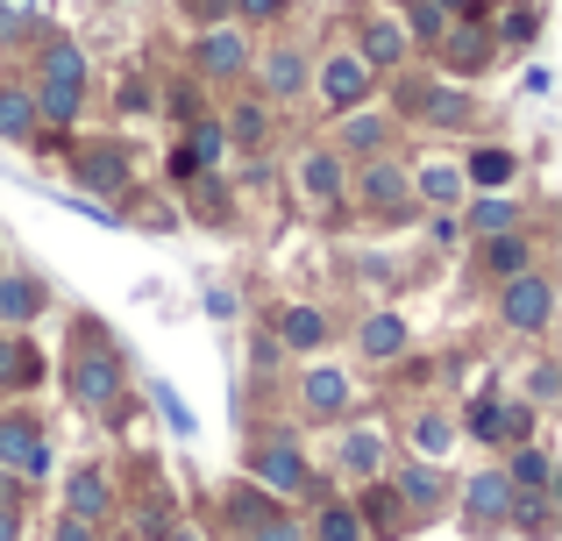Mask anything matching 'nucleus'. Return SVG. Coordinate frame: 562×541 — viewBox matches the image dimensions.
<instances>
[{"mask_svg":"<svg viewBox=\"0 0 562 541\" xmlns=\"http://www.w3.org/2000/svg\"><path fill=\"white\" fill-rule=\"evenodd\" d=\"M470 228H484V236L513 228V200H477V207H470Z\"/></svg>","mask_w":562,"mask_h":541,"instance_id":"obj_34","label":"nucleus"},{"mask_svg":"<svg viewBox=\"0 0 562 541\" xmlns=\"http://www.w3.org/2000/svg\"><path fill=\"white\" fill-rule=\"evenodd\" d=\"M470 428H477L484 442H506V406H498V399H484L477 414H470Z\"/></svg>","mask_w":562,"mask_h":541,"instance_id":"obj_36","label":"nucleus"},{"mask_svg":"<svg viewBox=\"0 0 562 541\" xmlns=\"http://www.w3.org/2000/svg\"><path fill=\"white\" fill-rule=\"evenodd\" d=\"M398 492H406V499H413V506H435V499H441V477H435V471H427V463H413V471H406V477H398Z\"/></svg>","mask_w":562,"mask_h":541,"instance_id":"obj_30","label":"nucleus"},{"mask_svg":"<svg viewBox=\"0 0 562 541\" xmlns=\"http://www.w3.org/2000/svg\"><path fill=\"white\" fill-rule=\"evenodd\" d=\"M86 185H108V193H122L128 185V165H122V150H86Z\"/></svg>","mask_w":562,"mask_h":541,"instance_id":"obj_24","label":"nucleus"},{"mask_svg":"<svg viewBox=\"0 0 562 541\" xmlns=\"http://www.w3.org/2000/svg\"><path fill=\"white\" fill-rule=\"evenodd\" d=\"M342 399H349V377L328 371V363H314V371H306V406H314V414H342Z\"/></svg>","mask_w":562,"mask_h":541,"instance_id":"obj_16","label":"nucleus"},{"mask_svg":"<svg viewBox=\"0 0 562 541\" xmlns=\"http://www.w3.org/2000/svg\"><path fill=\"white\" fill-rule=\"evenodd\" d=\"M71 399L93 406V414L122 399V363H114V349H79V363H71Z\"/></svg>","mask_w":562,"mask_h":541,"instance_id":"obj_2","label":"nucleus"},{"mask_svg":"<svg viewBox=\"0 0 562 541\" xmlns=\"http://www.w3.org/2000/svg\"><path fill=\"white\" fill-rule=\"evenodd\" d=\"M413 442H420L427 457H441V449L456 442V420H441V414H420V428H413Z\"/></svg>","mask_w":562,"mask_h":541,"instance_id":"obj_31","label":"nucleus"},{"mask_svg":"<svg viewBox=\"0 0 562 541\" xmlns=\"http://www.w3.org/2000/svg\"><path fill=\"white\" fill-rule=\"evenodd\" d=\"M36 449H43V428L29 414H8V420H0V463H29Z\"/></svg>","mask_w":562,"mask_h":541,"instance_id":"obj_15","label":"nucleus"},{"mask_svg":"<svg viewBox=\"0 0 562 541\" xmlns=\"http://www.w3.org/2000/svg\"><path fill=\"white\" fill-rule=\"evenodd\" d=\"M435 8H441V14H470V8H477V0H435Z\"/></svg>","mask_w":562,"mask_h":541,"instance_id":"obj_41","label":"nucleus"},{"mask_svg":"<svg viewBox=\"0 0 562 541\" xmlns=\"http://www.w3.org/2000/svg\"><path fill=\"white\" fill-rule=\"evenodd\" d=\"M36 314H43L36 278H0V320H36Z\"/></svg>","mask_w":562,"mask_h":541,"instance_id":"obj_17","label":"nucleus"},{"mask_svg":"<svg viewBox=\"0 0 562 541\" xmlns=\"http://www.w3.org/2000/svg\"><path fill=\"white\" fill-rule=\"evenodd\" d=\"M300 86H306V57L292 50V43H278V50L263 57V93L285 100V93H300Z\"/></svg>","mask_w":562,"mask_h":541,"instance_id":"obj_12","label":"nucleus"},{"mask_svg":"<svg viewBox=\"0 0 562 541\" xmlns=\"http://www.w3.org/2000/svg\"><path fill=\"white\" fill-rule=\"evenodd\" d=\"M342 143H349V150H363V157H378V143H384V122H378V114H357V122L342 128Z\"/></svg>","mask_w":562,"mask_h":541,"instance_id":"obj_32","label":"nucleus"},{"mask_svg":"<svg viewBox=\"0 0 562 541\" xmlns=\"http://www.w3.org/2000/svg\"><path fill=\"white\" fill-rule=\"evenodd\" d=\"M257 541H300V528H285V520H263Z\"/></svg>","mask_w":562,"mask_h":541,"instance_id":"obj_39","label":"nucleus"},{"mask_svg":"<svg viewBox=\"0 0 562 541\" xmlns=\"http://www.w3.org/2000/svg\"><path fill=\"white\" fill-rule=\"evenodd\" d=\"M243 65H249V50H243V36H235V29H206V36H200V71L235 79Z\"/></svg>","mask_w":562,"mask_h":541,"instance_id":"obj_8","label":"nucleus"},{"mask_svg":"<svg viewBox=\"0 0 562 541\" xmlns=\"http://www.w3.org/2000/svg\"><path fill=\"white\" fill-rule=\"evenodd\" d=\"M228 136L243 143V150H257V143L271 136V114H263V100H243V108L228 114Z\"/></svg>","mask_w":562,"mask_h":541,"instance_id":"obj_23","label":"nucleus"},{"mask_svg":"<svg viewBox=\"0 0 562 541\" xmlns=\"http://www.w3.org/2000/svg\"><path fill=\"white\" fill-rule=\"evenodd\" d=\"M257 485H263V492H300V485H306L300 449H292V442H271V449L257 457Z\"/></svg>","mask_w":562,"mask_h":541,"instance_id":"obj_6","label":"nucleus"},{"mask_svg":"<svg viewBox=\"0 0 562 541\" xmlns=\"http://www.w3.org/2000/svg\"><path fill=\"white\" fill-rule=\"evenodd\" d=\"M463 179H477V185H506V179H513V157H506V150H477Z\"/></svg>","mask_w":562,"mask_h":541,"instance_id":"obj_28","label":"nucleus"},{"mask_svg":"<svg viewBox=\"0 0 562 541\" xmlns=\"http://www.w3.org/2000/svg\"><path fill=\"white\" fill-rule=\"evenodd\" d=\"M549 314H555V285L535 271H513L506 278V320L520 335H535V328H549Z\"/></svg>","mask_w":562,"mask_h":541,"instance_id":"obj_3","label":"nucleus"},{"mask_svg":"<svg viewBox=\"0 0 562 541\" xmlns=\"http://www.w3.org/2000/svg\"><path fill=\"white\" fill-rule=\"evenodd\" d=\"M79 93H86V57H79V43H65V36H50V50H43V100H36V114H50L57 128L79 114Z\"/></svg>","mask_w":562,"mask_h":541,"instance_id":"obj_1","label":"nucleus"},{"mask_svg":"<svg viewBox=\"0 0 562 541\" xmlns=\"http://www.w3.org/2000/svg\"><path fill=\"white\" fill-rule=\"evenodd\" d=\"M0 541H22V520H14V506H0Z\"/></svg>","mask_w":562,"mask_h":541,"instance_id":"obj_40","label":"nucleus"},{"mask_svg":"<svg viewBox=\"0 0 562 541\" xmlns=\"http://www.w3.org/2000/svg\"><path fill=\"white\" fill-rule=\"evenodd\" d=\"M406 29H398V14H371V22H363V65H398V57H406Z\"/></svg>","mask_w":562,"mask_h":541,"instance_id":"obj_5","label":"nucleus"},{"mask_svg":"<svg viewBox=\"0 0 562 541\" xmlns=\"http://www.w3.org/2000/svg\"><path fill=\"white\" fill-rule=\"evenodd\" d=\"M300 185H306V200L328 207V200L342 193V157H335V150H306L300 157Z\"/></svg>","mask_w":562,"mask_h":541,"instance_id":"obj_10","label":"nucleus"},{"mask_svg":"<svg viewBox=\"0 0 562 541\" xmlns=\"http://www.w3.org/2000/svg\"><path fill=\"white\" fill-rule=\"evenodd\" d=\"M527 257H535V243H527V236H506V228H498L492 250H484V264H492L498 278H513V271H527Z\"/></svg>","mask_w":562,"mask_h":541,"instance_id":"obj_21","label":"nucleus"},{"mask_svg":"<svg viewBox=\"0 0 562 541\" xmlns=\"http://www.w3.org/2000/svg\"><path fill=\"white\" fill-rule=\"evenodd\" d=\"M278 8H285V0H235V14H243V22H271Z\"/></svg>","mask_w":562,"mask_h":541,"instance_id":"obj_37","label":"nucleus"},{"mask_svg":"<svg viewBox=\"0 0 562 541\" xmlns=\"http://www.w3.org/2000/svg\"><path fill=\"white\" fill-rule=\"evenodd\" d=\"M278 342L285 349H321L328 342V314H321V306H292V314L278 320Z\"/></svg>","mask_w":562,"mask_h":541,"instance_id":"obj_13","label":"nucleus"},{"mask_svg":"<svg viewBox=\"0 0 562 541\" xmlns=\"http://www.w3.org/2000/svg\"><path fill=\"white\" fill-rule=\"evenodd\" d=\"M398 22H406V36H427V43H435V36H441V29H449V14H441V8H435V0H413V8H406V14H398Z\"/></svg>","mask_w":562,"mask_h":541,"instance_id":"obj_27","label":"nucleus"},{"mask_svg":"<svg viewBox=\"0 0 562 541\" xmlns=\"http://www.w3.org/2000/svg\"><path fill=\"white\" fill-rule=\"evenodd\" d=\"M335 463H342L349 477H378V463H384V442H378V435H349V442L335 449Z\"/></svg>","mask_w":562,"mask_h":541,"instance_id":"obj_18","label":"nucleus"},{"mask_svg":"<svg viewBox=\"0 0 562 541\" xmlns=\"http://www.w3.org/2000/svg\"><path fill=\"white\" fill-rule=\"evenodd\" d=\"M221 150H228V136H221V122H200V128H192V165H221Z\"/></svg>","mask_w":562,"mask_h":541,"instance_id":"obj_29","label":"nucleus"},{"mask_svg":"<svg viewBox=\"0 0 562 541\" xmlns=\"http://www.w3.org/2000/svg\"><path fill=\"white\" fill-rule=\"evenodd\" d=\"M363 93H371V65H363V50H335L328 65H321V100H328V108H357Z\"/></svg>","mask_w":562,"mask_h":541,"instance_id":"obj_4","label":"nucleus"},{"mask_svg":"<svg viewBox=\"0 0 562 541\" xmlns=\"http://www.w3.org/2000/svg\"><path fill=\"white\" fill-rule=\"evenodd\" d=\"M463 171H456V165H427L420 171V200H435V207H456V200H463Z\"/></svg>","mask_w":562,"mask_h":541,"instance_id":"obj_20","label":"nucleus"},{"mask_svg":"<svg viewBox=\"0 0 562 541\" xmlns=\"http://www.w3.org/2000/svg\"><path fill=\"white\" fill-rule=\"evenodd\" d=\"M398 342H406V328H398V314H371L363 320V357H398Z\"/></svg>","mask_w":562,"mask_h":541,"instance_id":"obj_22","label":"nucleus"},{"mask_svg":"<svg viewBox=\"0 0 562 541\" xmlns=\"http://www.w3.org/2000/svg\"><path fill=\"white\" fill-rule=\"evenodd\" d=\"M506 477L513 485H549V457H541V449H520V457L506 463Z\"/></svg>","mask_w":562,"mask_h":541,"instance_id":"obj_33","label":"nucleus"},{"mask_svg":"<svg viewBox=\"0 0 562 541\" xmlns=\"http://www.w3.org/2000/svg\"><path fill=\"white\" fill-rule=\"evenodd\" d=\"M0 506H14V485H8V477H0Z\"/></svg>","mask_w":562,"mask_h":541,"instance_id":"obj_44","label":"nucleus"},{"mask_svg":"<svg viewBox=\"0 0 562 541\" xmlns=\"http://www.w3.org/2000/svg\"><path fill=\"white\" fill-rule=\"evenodd\" d=\"M71 514H79V520H108L114 514V485L100 471H79V477H71Z\"/></svg>","mask_w":562,"mask_h":541,"instance_id":"obj_14","label":"nucleus"},{"mask_svg":"<svg viewBox=\"0 0 562 541\" xmlns=\"http://www.w3.org/2000/svg\"><path fill=\"white\" fill-rule=\"evenodd\" d=\"M314 541H363V520H357V506H321V520H314Z\"/></svg>","mask_w":562,"mask_h":541,"instance_id":"obj_25","label":"nucleus"},{"mask_svg":"<svg viewBox=\"0 0 562 541\" xmlns=\"http://www.w3.org/2000/svg\"><path fill=\"white\" fill-rule=\"evenodd\" d=\"M14 29H22V22H14V14L0 8V43H14Z\"/></svg>","mask_w":562,"mask_h":541,"instance_id":"obj_42","label":"nucleus"},{"mask_svg":"<svg viewBox=\"0 0 562 541\" xmlns=\"http://www.w3.org/2000/svg\"><path fill=\"white\" fill-rule=\"evenodd\" d=\"M36 349H22V342H0V377H8V385H36Z\"/></svg>","mask_w":562,"mask_h":541,"instance_id":"obj_26","label":"nucleus"},{"mask_svg":"<svg viewBox=\"0 0 562 541\" xmlns=\"http://www.w3.org/2000/svg\"><path fill=\"white\" fill-rule=\"evenodd\" d=\"M157 414H165V420H171V435H192V428H200V420H192V414H186V399H179V392H171V385H165V377H157Z\"/></svg>","mask_w":562,"mask_h":541,"instance_id":"obj_35","label":"nucleus"},{"mask_svg":"<svg viewBox=\"0 0 562 541\" xmlns=\"http://www.w3.org/2000/svg\"><path fill=\"white\" fill-rule=\"evenodd\" d=\"M36 100L22 93V86H0V143H36Z\"/></svg>","mask_w":562,"mask_h":541,"instance_id":"obj_9","label":"nucleus"},{"mask_svg":"<svg viewBox=\"0 0 562 541\" xmlns=\"http://www.w3.org/2000/svg\"><path fill=\"white\" fill-rule=\"evenodd\" d=\"M165 541H200V534H192V528H171V534H165Z\"/></svg>","mask_w":562,"mask_h":541,"instance_id":"obj_43","label":"nucleus"},{"mask_svg":"<svg viewBox=\"0 0 562 541\" xmlns=\"http://www.w3.org/2000/svg\"><path fill=\"white\" fill-rule=\"evenodd\" d=\"M363 200H371V207H406V200H413V179H406L398 165H384V157H378V165L363 171Z\"/></svg>","mask_w":562,"mask_h":541,"instance_id":"obj_11","label":"nucleus"},{"mask_svg":"<svg viewBox=\"0 0 562 541\" xmlns=\"http://www.w3.org/2000/svg\"><path fill=\"white\" fill-rule=\"evenodd\" d=\"M441 43H449V65H456V71L484 65V50H492V43H484V29H463V22H449V29H441Z\"/></svg>","mask_w":562,"mask_h":541,"instance_id":"obj_19","label":"nucleus"},{"mask_svg":"<svg viewBox=\"0 0 562 541\" xmlns=\"http://www.w3.org/2000/svg\"><path fill=\"white\" fill-rule=\"evenodd\" d=\"M57 541H93V520H79V514H65V520H57Z\"/></svg>","mask_w":562,"mask_h":541,"instance_id":"obj_38","label":"nucleus"},{"mask_svg":"<svg viewBox=\"0 0 562 541\" xmlns=\"http://www.w3.org/2000/svg\"><path fill=\"white\" fill-rule=\"evenodd\" d=\"M506 499H513V477L506 471H477V477H470V520H477V528L506 520Z\"/></svg>","mask_w":562,"mask_h":541,"instance_id":"obj_7","label":"nucleus"},{"mask_svg":"<svg viewBox=\"0 0 562 541\" xmlns=\"http://www.w3.org/2000/svg\"><path fill=\"white\" fill-rule=\"evenodd\" d=\"M0 8H8V14H29V0H0Z\"/></svg>","mask_w":562,"mask_h":541,"instance_id":"obj_45","label":"nucleus"}]
</instances>
